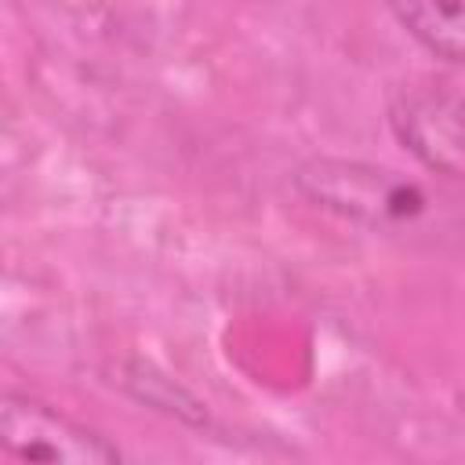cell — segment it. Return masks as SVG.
Listing matches in <instances>:
<instances>
[{"instance_id":"obj_1","label":"cell","mask_w":465,"mask_h":465,"mask_svg":"<svg viewBox=\"0 0 465 465\" xmlns=\"http://www.w3.org/2000/svg\"><path fill=\"white\" fill-rule=\"evenodd\" d=\"M294 189L312 207H323L338 218H349L371 229L407 225L421 218L429 207V196L421 193L418 182L363 160L312 156L294 171Z\"/></svg>"},{"instance_id":"obj_2","label":"cell","mask_w":465,"mask_h":465,"mask_svg":"<svg viewBox=\"0 0 465 465\" xmlns=\"http://www.w3.org/2000/svg\"><path fill=\"white\" fill-rule=\"evenodd\" d=\"M389 127L425 171L465 189V87L447 80L396 87L389 98Z\"/></svg>"},{"instance_id":"obj_3","label":"cell","mask_w":465,"mask_h":465,"mask_svg":"<svg viewBox=\"0 0 465 465\" xmlns=\"http://www.w3.org/2000/svg\"><path fill=\"white\" fill-rule=\"evenodd\" d=\"M0 447L18 461H69V465H113L124 450L98 429L62 414L58 407L29 396L4 392L0 403Z\"/></svg>"},{"instance_id":"obj_4","label":"cell","mask_w":465,"mask_h":465,"mask_svg":"<svg viewBox=\"0 0 465 465\" xmlns=\"http://www.w3.org/2000/svg\"><path fill=\"white\" fill-rule=\"evenodd\" d=\"M396 22L440 62L465 69V0H385Z\"/></svg>"}]
</instances>
